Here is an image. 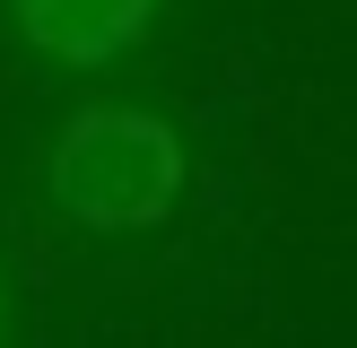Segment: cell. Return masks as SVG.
Returning <instances> with one entry per match:
<instances>
[{"label": "cell", "mask_w": 357, "mask_h": 348, "mask_svg": "<svg viewBox=\"0 0 357 348\" xmlns=\"http://www.w3.org/2000/svg\"><path fill=\"white\" fill-rule=\"evenodd\" d=\"M192 183V157L166 113L149 104H79L44 157V191L87 235H149L174 218Z\"/></svg>", "instance_id": "1"}, {"label": "cell", "mask_w": 357, "mask_h": 348, "mask_svg": "<svg viewBox=\"0 0 357 348\" xmlns=\"http://www.w3.org/2000/svg\"><path fill=\"white\" fill-rule=\"evenodd\" d=\"M9 26L35 61L87 79V70H114L122 52L149 44L157 0H9Z\"/></svg>", "instance_id": "2"}, {"label": "cell", "mask_w": 357, "mask_h": 348, "mask_svg": "<svg viewBox=\"0 0 357 348\" xmlns=\"http://www.w3.org/2000/svg\"><path fill=\"white\" fill-rule=\"evenodd\" d=\"M0 331H9V278H0Z\"/></svg>", "instance_id": "3"}]
</instances>
